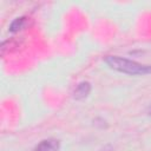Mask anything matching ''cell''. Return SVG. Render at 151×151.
<instances>
[{
  "instance_id": "6da1fadb",
  "label": "cell",
  "mask_w": 151,
  "mask_h": 151,
  "mask_svg": "<svg viewBox=\"0 0 151 151\" xmlns=\"http://www.w3.org/2000/svg\"><path fill=\"white\" fill-rule=\"evenodd\" d=\"M105 61L109 64V66L111 68L117 70L123 73H127V74H149V73H151L150 65H143L137 61L120 58L117 55H107L105 58Z\"/></svg>"
},
{
  "instance_id": "7a4b0ae2",
  "label": "cell",
  "mask_w": 151,
  "mask_h": 151,
  "mask_svg": "<svg viewBox=\"0 0 151 151\" xmlns=\"http://www.w3.org/2000/svg\"><path fill=\"white\" fill-rule=\"evenodd\" d=\"M59 150V140L57 139H45L38 144L35 151H58Z\"/></svg>"
},
{
  "instance_id": "3957f363",
  "label": "cell",
  "mask_w": 151,
  "mask_h": 151,
  "mask_svg": "<svg viewBox=\"0 0 151 151\" xmlns=\"http://www.w3.org/2000/svg\"><path fill=\"white\" fill-rule=\"evenodd\" d=\"M90 90H91V86H90L88 83H80L77 86V88L74 90V98H77V99L85 98L88 94Z\"/></svg>"
},
{
  "instance_id": "277c9868",
  "label": "cell",
  "mask_w": 151,
  "mask_h": 151,
  "mask_svg": "<svg viewBox=\"0 0 151 151\" xmlns=\"http://www.w3.org/2000/svg\"><path fill=\"white\" fill-rule=\"evenodd\" d=\"M24 24H25V18H17L12 24H11V27H9V29L12 31V32H15V31H19L22 26H24Z\"/></svg>"
},
{
  "instance_id": "5b68a950",
  "label": "cell",
  "mask_w": 151,
  "mask_h": 151,
  "mask_svg": "<svg viewBox=\"0 0 151 151\" xmlns=\"http://www.w3.org/2000/svg\"><path fill=\"white\" fill-rule=\"evenodd\" d=\"M150 113H151V109H150Z\"/></svg>"
}]
</instances>
